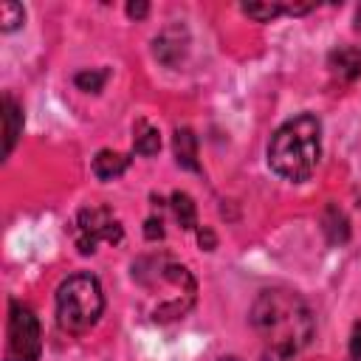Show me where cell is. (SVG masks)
<instances>
[{"mask_svg": "<svg viewBox=\"0 0 361 361\" xmlns=\"http://www.w3.org/2000/svg\"><path fill=\"white\" fill-rule=\"evenodd\" d=\"M251 324L268 361H288L307 347L316 319L307 302L290 288H265L251 305Z\"/></svg>", "mask_w": 361, "mask_h": 361, "instance_id": "cell-1", "label": "cell"}, {"mask_svg": "<svg viewBox=\"0 0 361 361\" xmlns=\"http://www.w3.org/2000/svg\"><path fill=\"white\" fill-rule=\"evenodd\" d=\"M322 158V121L313 113H299L288 118L268 141V166L299 183L307 180Z\"/></svg>", "mask_w": 361, "mask_h": 361, "instance_id": "cell-2", "label": "cell"}, {"mask_svg": "<svg viewBox=\"0 0 361 361\" xmlns=\"http://www.w3.org/2000/svg\"><path fill=\"white\" fill-rule=\"evenodd\" d=\"M104 313V290L93 274H71L56 288V322L65 333L82 336Z\"/></svg>", "mask_w": 361, "mask_h": 361, "instance_id": "cell-3", "label": "cell"}, {"mask_svg": "<svg viewBox=\"0 0 361 361\" xmlns=\"http://www.w3.org/2000/svg\"><path fill=\"white\" fill-rule=\"evenodd\" d=\"M6 355L3 361H37L42 353V330L37 313L11 299L8 305V324H6Z\"/></svg>", "mask_w": 361, "mask_h": 361, "instance_id": "cell-4", "label": "cell"}, {"mask_svg": "<svg viewBox=\"0 0 361 361\" xmlns=\"http://www.w3.org/2000/svg\"><path fill=\"white\" fill-rule=\"evenodd\" d=\"M121 237H124V228L107 206H85L76 214L73 240H76V248L82 254H93L99 243H113L116 245V243H121Z\"/></svg>", "mask_w": 361, "mask_h": 361, "instance_id": "cell-5", "label": "cell"}, {"mask_svg": "<svg viewBox=\"0 0 361 361\" xmlns=\"http://www.w3.org/2000/svg\"><path fill=\"white\" fill-rule=\"evenodd\" d=\"M327 65H330V71H333L338 79L353 82V79L361 76V48H355V45H341V48H336V51L330 54Z\"/></svg>", "mask_w": 361, "mask_h": 361, "instance_id": "cell-6", "label": "cell"}, {"mask_svg": "<svg viewBox=\"0 0 361 361\" xmlns=\"http://www.w3.org/2000/svg\"><path fill=\"white\" fill-rule=\"evenodd\" d=\"M3 121H6V144H3V155H11L20 130H23V107L17 104V99L11 93L3 96Z\"/></svg>", "mask_w": 361, "mask_h": 361, "instance_id": "cell-7", "label": "cell"}, {"mask_svg": "<svg viewBox=\"0 0 361 361\" xmlns=\"http://www.w3.org/2000/svg\"><path fill=\"white\" fill-rule=\"evenodd\" d=\"M172 147H175V158H178L180 166L195 169V172L200 169V166H197V138H195V133H192L189 127H178V130H175Z\"/></svg>", "mask_w": 361, "mask_h": 361, "instance_id": "cell-8", "label": "cell"}, {"mask_svg": "<svg viewBox=\"0 0 361 361\" xmlns=\"http://www.w3.org/2000/svg\"><path fill=\"white\" fill-rule=\"evenodd\" d=\"M127 166H130V158L121 155V152H113V149H102V152L93 158V175H96L99 180H113V178H118Z\"/></svg>", "mask_w": 361, "mask_h": 361, "instance_id": "cell-9", "label": "cell"}, {"mask_svg": "<svg viewBox=\"0 0 361 361\" xmlns=\"http://www.w3.org/2000/svg\"><path fill=\"white\" fill-rule=\"evenodd\" d=\"M133 149L138 155H155L161 149V135L147 118H138L133 127Z\"/></svg>", "mask_w": 361, "mask_h": 361, "instance_id": "cell-10", "label": "cell"}, {"mask_svg": "<svg viewBox=\"0 0 361 361\" xmlns=\"http://www.w3.org/2000/svg\"><path fill=\"white\" fill-rule=\"evenodd\" d=\"M172 212H175V217L183 228H197V209H195V203L186 192L172 195Z\"/></svg>", "mask_w": 361, "mask_h": 361, "instance_id": "cell-11", "label": "cell"}, {"mask_svg": "<svg viewBox=\"0 0 361 361\" xmlns=\"http://www.w3.org/2000/svg\"><path fill=\"white\" fill-rule=\"evenodd\" d=\"M243 14L257 23H268L279 14H288V3H243Z\"/></svg>", "mask_w": 361, "mask_h": 361, "instance_id": "cell-12", "label": "cell"}, {"mask_svg": "<svg viewBox=\"0 0 361 361\" xmlns=\"http://www.w3.org/2000/svg\"><path fill=\"white\" fill-rule=\"evenodd\" d=\"M324 231H327V240H330V243H344L347 234H350V228H347V217H344L336 206H330L327 214H324Z\"/></svg>", "mask_w": 361, "mask_h": 361, "instance_id": "cell-13", "label": "cell"}, {"mask_svg": "<svg viewBox=\"0 0 361 361\" xmlns=\"http://www.w3.org/2000/svg\"><path fill=\"white\" fill-rule=\"evenodd\" d=\"M23 20H25V8H23L20 3H11V0H8V3L0 6V28H3V31L20 28Z\"/></svg>", "mask_w": 361, "mask_h": 361, "instance_id": "cell-14", "label": "cell"}, {"mask_svg": "<svg viewBox=\"0 0 361 361\" xmlns=\"http://www.w3.org/2000/svg\"><path fill=\"white\" fill-rule=\"evenodd\" d=\"M76 87H82V90H87V93H99L102 90V85L107 82V71L102 68V71H82V73H76Z\"/></svg>", "mask_w": 361, "mask_h": 361, "instance_id": "cell-15", "label": "cell"}, {"mask_svg": "<svg viewBox=\"0 0 361 361\" xmlns=\"http://www.w3.org/2000/svg\"><path fill=\"white\" fill-rule=\"evenodd\" d=\"M350 361H361V322L355 324L353 338H350Z\"/></svg>", "mask_w": 361, "mask_h": 361, "instance_id": "cell-16", "label": "cell"}, {"mask_svg": "<svg viewBox=\"0 0 361 361\" xmlns=\"http://www.w3.org/2000/svg\"><path fill=\"white\" fill-rule=\"evenodd\" d=\"M147 11H149V6H147V3H127V14H130V17H135V20L147 17Z\"/></svg>", "mask_w": 361, "mask_h": 361, "instance_id": "cell-17", "label": "cell"}, {"mask_svg": "<svg viewBox=\"0 0 361 361\" xmlns=\"http://www.w3.org/2000/svg\"><path fill=\"white\" fill-rule=\"evenodd\" d=\"M197 240H200V245H203L206 251L214 248V234H212L209 228H197Z\"/></svg>", "mask_w": 361, "mask_h": 361, "instance_id": "cell-18", "label": "cell"}, {"mask_svg": "<svg viewBox=\"0 0 361 361\" xmlns=\"http://www.w3.org/2000/svg\"><path fill=\"white\" fill-rule=\"evenodd\" d=\"M355 28H358V31H361V8H358V11H355Z\"/></svg>", "mask_w": 361, "mask_h": 361, "instance_id": "cell-19", "label": "cell"}, {"mask_svg": "<svg viewBox=\"0 0 361 361\" xmlns=\"http://www.w3.org/2000/svg\"><path fill=\"white\" fill-rule=\"evenodd\" d=\"M220 361H240V358H220Z\"/></svg>", "mask_w": 361, "mask_h": 361, "instance_id": "cell-20", "label": "cell"}]
</instances>
